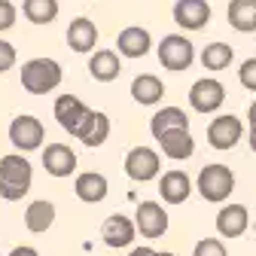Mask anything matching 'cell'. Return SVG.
Listing matches in <instances>:
<instances>
[{"label":"cell","mask_w":256,"mask_h":256,"mask_svg":"<svg viewBox=\"0 0 256 256\" xmlns=\"http://www.w3.org/2000/svg\"><path fill=\"white\" fill-rule=\"evenodd\" d=\"M238 80H241V86H244V88L256 92V58H247V61H241Z\"/></svg>","instance_id":"29"},{"label":"cell","mask_w":256,"mask_h":256,"mask_svg":"<svg viewBox=\"0 0 256 256\" xmlns=\"http://www.w3.org/2000/svg\"><path fill=\"white\" fill-rule=\"evenodd\" d=\"M52 222H55V204L40 198V202H30L24 208V229L28 232H46L52 229Z\"/></svg>","instance_id":"23"},{"label":"cell","mask_w":256,"mask_h":256,"mask_svg":"<svg viewBox=\"0 0 256 256\" xmlns=\"http://www.w3.org/2000/svg\"><path fill=\"white\" fill-rule=\"evenodd\" d=\"M22 12L30 24H52L58 18V0H24Z\"/></svg>","instance_id":"26"},{"label":"cell","mask_w":256,"mask_h":256,"mask_svg":"<svg viewBox=\"0 0 256 256\" xmlns=\"http://www.w3.org/2000/svg\"><path fill=\"white\" fill-rule=\"evenodd\" d=\"M189 192H192V180L186 171H168L158 180V196L168 204H183L189 198Z\"/></svg>","instance_id":"18"},{"label":"cell","mask_w":256,"mask_h":256,"mask_svg":"<svg viewBox=\"0 0 256 256\" xmlns=\"http://www.w3.org/2000/svg\"><path fill=\"white\" fill-rule=\"evenodd\" d=\"M16 58H18L16 46H12L10 40H0V74L12 70V68H16Z\"/></svg>","instance_id":"30"},{"label":"cell","mask_w":256,"mask_h":256,"mask_svg":"<svg viewBox=\"0 0 256 256\" xmlns=\"http://www.w3.org/2000/svg\"><path fill=\"white\" fill-rule=\"evenodd\" d=\"M61 64L55 58H30L22 64V88L28 94H49L61 86Z\"/></svg>","instance_id":"2"},{"label":"cell","mask_w":256,"mask_h":256,"mask_svg":"<svg viewBox=\"0 0 256 256\" xmlns=\"http://www.w3.org/2000/svg\"><path fill=\"white\" fill-rule=\"evenodd\" d=\"M229 24L241 34H250L256 30V0H229Z\"/></svg>","instance_id":"24"},{"label":"cell","mask_w":256,"mask_h":256,"mask_svg":"<svg viewBox=\"0 0 256 256\" xmlns=\"http://www.w3.org/2000/svg\"><path fill=\"white\" fill-rule=\"evenodd\" d=\"M134 222H138V235L156 241L168 232V210L156 202H140L138 214H134Z\"/></svg>","instance_id":"8"},{"label":"cell","mask_w":256,"mask_h":256,"mask_svg":"<svg viewBox=\"0 0 256 256\" xmlns=\"http://www.w3.org/2000/svg\"><path fill=\"white\" fill-rule=\"evenodd\" d=\"M235 58V49L229 43H208L204 52H202V64L208 70H226Z\"/></svg>","instance_id":"27"},{"label":"cell","mask_w":256,"mask_h":256,"mask_svg":"<svg viewBox=\"0 0 256 256\" xmlns=\"http://www.w3.org/2000/svg\"><path fill=\"white\" fill-rule=\"evenodd\" d=\"M132 98L140 107H152V104H158V101L165 98V82L158 80V76H152V74H140L132 82Z\"/></svg>","instance_id":"21"},{"label":"cell","mask_w":256,"mask_h":256,"mask_svg":"<svg viewBox=\"0 0 256 256\" xmlns=\"http://www.w3.org/2000/svg\"><path fill=\"white\" fill-rule=\"evenodd\" d=\"M52 113H55V122L64 128V132L76 134L82 119L88 116V107L76 98V94H61V98L55 101V107H52Z\"/></svg>","instance_id":"12"},{"label":"cell","mask_w":256,"mask_h":256,"mask_svg":"<svg viewBox=\"0 0 256 256\" xmlns=\"http://www.w3.org/2000/svg\"><path fill=\"white\" fill-rule=\"evenodd\" d=\"M247 222H250V216H247L244 204H226L216 214V232L222 238H241L247 232Z\"/></svg>","instance_id":"19"},{"label":"cell","mask_w":256,"mask_h":256,"mask_svg":"<svg viewBox=\"0 0 256 256\" xmlns=\"http://www.w3.org/2000/svg\"><path fill=\"white\" fill-rule=\"evenodd\" d=\"M101 238L107 247L113 250H122V247H132L134 238H138V222L125 214H110L104 222H101Z\"/></svg>","instance_id":"7"},{"label":"cell","mask_w":256,"mask_h":256,"mask_svg":"<svg viewBox=\"0 0 256 256\" xmlns=\"http://www.w3.org/2000/svg\"><path fill=\"white\" fill-rule=\"evenodd\" d=\"M150 46H152L150 30H146V28H138V24L119 30V37H116V49H119V55H125V58H144V55L150 52Z\"/></svg>","instance_id":"17"},{"label":"cell","mask_w":256,"mask_h":256,"mask_svg":"<svg viewBox=\"0 0 256 256\" xmlns=\"http://www.w3.org/2000/svg\"><path fill=\"white\" fill-rule=\"evenodd\" d=\"M253 229H256V220H253Z\"/></svg>","instance_id":"36"},{"label":"cell","mask_w":256,"mask_h":256,"mask_svg":"<svg viewBox=\"0 0 256 256\" xmlns=\"http://www.w3.org/2000/svg\"><path fill=\"white\" fill-rule=\"evenodd\" d=\"M174 128H189V119L180 107H162L152 119H150V132L152 138H162L165 132H174Z\"/></svg>","instance_id":"25"},{"label":"cell","mask_w":256,"mask_h":256,"mask_svg":"<svg viewBox=\"0 0 256 256\" xmlns=\"http://www.w3.org/2000/svg\"><path fill=\"white\" fill-rule=\"evenodd\" d=\"M128 256H174V253H168V250H152V247H134Z\"/></svg>","instance_id":"32"},{"label":"cell","mask_w":256,"mask_h":256,"mask_svg":"<svg viewBox=\"0 0 256 256\" xmlns=\"http://www.w3.org/2000/svg\"><path fill=\"white\" fill-rule=\"evenodd\" d=\"M196 186H198V196L210 204H222L232 192H235V174L229 165L222 162H214V165H204L196 177Z\"/></svg>","instance_id":"3"},{"label":"cell","mask_w":256,"mask_h":256,"mask_svg":"<svg viewBox=\"0 0 256 256\" xmlns=\"http://www.w3.org/2000/svg\"><path fill=\"white\" fill-rule=\"evenodd\" d=\"M98 24H94L92 18H86V16H80V18H74L70 24H68V46L74 49V52H80V55H88V52H94V43H98Z\"/></svg>","instance_id":"15"},{"label":"cell","mask_w":256,"mask_h":256,"mask_svg":"<svg viewBox=\"0 0 256 256\" xmlns=\"http://www.w3.org/2000/svg\"><path fill=\"white\" fill-rule=\"evenodd\" d=\"M74 192H76L80 202H86V204H98V202L107 198L110 183H107V177L98 174V171H86V174H80V177L74 180Z\"/></svg>","instance_id":"16"},{"label":"cell","mask_w":256,"mask_h":256,"mask_svg":"<svg viewBox=\"0 0 256 256\" xmlns=\"http://www.w3.org/2000/svg\"><path fill=\"white\" fill-rule=\"evenodd\" d=\"M43 168L52 177H70L76 171V152L68 144H46V150H43Z\"/></svg>","instance_id":"14"},{"label":"cell","mask_w":256,"mask_h":256,"mask_svg":"<svg viewBox=\"0 0 256 256\" xmlns=\"http://www.w3.org/2000/svg\"><path fill=\"white\" fill-rule=\"evenodd\" d=\"M226 101V88L216 80H198L189 88V104L196 107V113H214L216 107H222Z\"/></svg>","instance_id":"10"},{"label":"cell","mask_w":256,"mask_h":256,"mask_svg":"<svg viewBox=\"0 0 256 256\" xmlns=\"http://www.w3.org/2000/svg\"><path fill=\"white\" fill-rule=\"evenodd\" d=\"M241 119L238 116H232V113H222V116H216L210 125H208V144L214 146V150H232L238 140H241Z\"/></svg>","instance_id":"9"},{"label":"cell","mask_w":256,"mask_h":256,"mask_svg":"<svg viewBox=\"0 0 256 256\" xmlns=\"http://www.w3.org/2000/svg\"><path fill=\"white\" fill-rule=\"evenodd\" d=\"M30 183H34V165L18 150L0 158V198L22 202L30 192Z\"/></svg>","instance_id":"1"},{"label":"cell","mask_w":256,"mask_h":256,"mask_svg":"<svg viewBox=\"0 0 256 256\" xmlns=\"http://www.w3.org/2000/svg\"><path fill=\"white\" fill-rule=\"evenodd\" d=\"M156 140H158V146H162V152L168 158H189L192 152H196V140H192L189 128H174V132H165Z\"/></svg>","instance_id":"22"},{"label":"cell","mask_w":256,"mask_h":256,"mask_svg":"<svg viewBox=\"0 0 256 256\" xmlns=\"http://www.w3.org/2000/svg\"><path fill=\"white\" fill-rule=\"evenodd\" d=\"M88 74L98 80V82H113V80L122 74L119 52H113V49H98V52H92V58H88Z\"/></svg>","instance_id":"20"},{"label":"cell","mask_w":256,"mask_h":256,"mask_svg":"<svg viewBox=\"0 0 256 256\" xmlns=\"http://www.w3.org/2000/svg\"><path fill=\"white\" fill-rule=\"evenodd\" d=\"M174 22L183 30H202L210 22V4L208 0H177Z\"/></svg>","instance_id":"11"},{"label":"cell","mask_w":256,"mask_h":256,"mask_svg":"<svg viewBox=\"0 0 256 256\" xmlns=\"http://www.w3.org/2000/svg\"><path fill=\"white\" fill-rule=\"evenodd\" d=\"M43 138H46V128L37 116L30 113H22L10 122V144L18 150V152H34L43 146Z\"/></svg>","instance_id":"4"},{"label":"cell","mask_w":256,"mask_h":256,"mask_svg":"<svg viewBox=\"0 0 256 256\" xmlns=\"http://www.w3.org/2000/svg\"><path fill=\"white\" fill-rule=\"evenodd\" d=\"M192 256H229L226 247H222V241L216 238H202L196 247H192Z\"/></svg>","instance_id":"28"},{"label":"cell","mask_w":256,"mask_h":256,"mask_svg":"<svg viewBox=\"0 0 256 256\" xmlns=\"http://www.w3.org/2000/svg\"><path fill=\"white\" fill-rule=\"evenodd\" d=\"M10 256H40V253H37L34 247H16V250H12Z\"/></svg>","instance_id":"33"},{"label":"cell","mask_w":256,"mask_h":256,"mask_svg":"<svg viewBox=\"0 0 256 256\" xmlns=\"http://www.w3.org/2000/svg\"><path fill=\"white\" fill-rule=\"evenodd\" d=\"M16 18H18V10L10 4V0H0V34H4V30H10V28L16 24Z\"/></svg>","instance_id":"31"},{"label":"cell","mask_w":256,"mask_h":256,"mask_svg":"<svg viewBox=\"0 0 256 256\" xmlns=\"http://www.w3.org/2000/svg\"><path fill=\"white\" fill-rule=\"evenodd\" d=\"M125 174L132 177L134 183H146V180H156L162 174V156L150 146H134L128 150L125 156Z\"/></svg>","instance_id":"6"},{"label":"cell","mask_w":256,"mask_h":256,"mask_svg":"<svg viewBox=\"0 0 256 256\" xmlns=\"http://www.w3.org/2000/svg\"><path fill=\"white\" fill-rule=\"evenodd\" d=\"M74 138H76L82 146H88V150L101 146V144L110 138V116H107V113H101V110H88V116L82 119L80 132H76Z\"/></svg>","instance_id":"13"},{"label":"cell","mask_w":256,"mask_h":256,"mask_svg":"<svg viewBox=\"0 0 256 256\" xmlns=\"http://www.w3.org/2000/svg\"><path fill=\"white\" fill-rule=\"evenodd\" d=\"M247 122H250V125H256V101L247 107Z\"/></svg>","instance_id":"35"},{"label":"cell","mask_w":256,"mask_h":256,"mask_svg":"<svg viewBox=\"0 0 256 256\" xmlns=\"http://www.w3.org/2000/svg\"><path fill=\"white\" fill-rule=\"evenodd\" d=\"M192 58H196V46H192L183 34H168L158 43V64L171 74H180L186 68H192Z\"/></svg>","instance_id":"5"},{"label":"cell","mask_w":256,"mask_h":256,"mask_svg":"<svg viewBox=\"0 0 256 256\" xmlns=\"http://www.w3.org/2000/svg\"><path fill=\"white\" fill-rule=\"evenodd\" d=\"M247 144H250V150L256 152V125H250V132H247Z\"/></svg>","instance_id":"34"}]
</instances>
